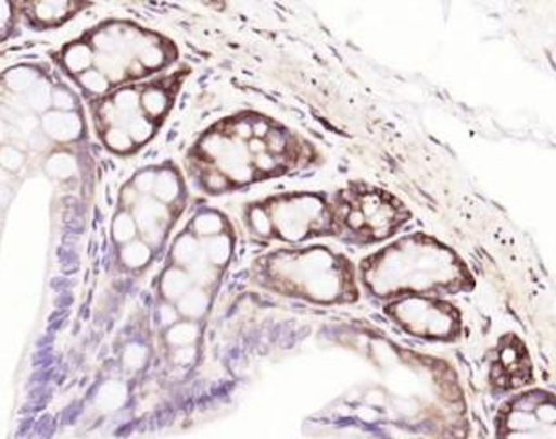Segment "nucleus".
I'll list each match as a JSON object with an SVG mask.
<instances>
[{
  "label": "nucleus",
  "instance_id": "obj_1",
  "mask_svg": "<svg viewBox=\"0 0 556 439\" xmlns=\"http://www.w3.org/2000/svg\"><path fill=\"white\" fill-rule=\"evenodd\" d=\"M317 158L301 134L258 112H242L208 128L189 165L203 191L220 195L299 173Z\"/></svg>",
  "mask_w": 556,
  "mask_h": 439
},
{
  "label": "nucleus",
  "instance_id": "obj_2",
  "mask_svg": "<svg viewBox=\"0 0 556 439\" xmlns=\"http://www.w3.org/2000/svg\"><path fill=\"white\" fill-rule=\"evenodd\" d=\"M357 278L361 289L384 302L403 296H459L475 289L464 259L425 233L384 242L361 261Z\"/></svg>",
  "mask_w": 556,
  "mask_h": 439
},
{
  "label": "nucleus",
  "instance_id": "obj_3",
  "mask_svg": "<svg viewBox=\"0 0 556 439\" xmlns=\"http://www.w3.org/2000/svg\"><path fill=\"white\" fill-rule=\"evenodd\" d=\"M174 55L173 42L151 29L106 23L93 32L90 41L64 48L63 64L87 92L104 96L114 85L167 68Z\"/></svg>",
  "mask_w": 556,
  "mask_h": 439
},
{
  "label": "nucleus",
  "instance_id": "obj_4",
  "mask_svg": "<svg viewBox=\"0 0 556 439\" xmlns=\"http://www.w3.org/2000/svg\"><path fill=\"white\" fill-rule=\"evenodd\" d=\"M255 283L275 296L336 306L355 304L361 284L354 262L328 246H280L255 262Z\"/></svg>",
  "mask_w": 556,
  "mask_h": 439
},
{
  "label": "nucleus",
  "instance_id": "obj_5",
  "mask_svg": "<svg viewBox=\"0 0 556 439\" xmlns=\"http://www.w3.org/2000/svg\"><path fill=\"white\" fill-rule=\"evenodd\" d=\"M245 226L262 243L301 246L317 238H336L328 195L280 192L248 203Z\"/></svg>",
  "mask_w": 556,
  "mask_h": 439
},
{
  "label": "nucleus",
  "instance_id": "obj_6",
  "mask_svg": "<svg viewBox=\"0 0 556 439\" xmlns=\"http://www.w3.org/2000/svg\"><path fill=\"white\" fill-rule=\"evenodd\" d=\"M178 87L180 77L168 76L141 88H119L112 99L99 106L98 120L104 127L106 147L128 154L149 143L173 106Z\"/></svg>",
  "mask_w": 556,
  "mask_h": 439
},
{
  "label": "nucleus",
  "instance_id": "obj_7",
  "mask_svg": "<svg viewBox=\"0 0 556 439\" xmlns=\"http://www.w3.org/2000/svg\"><path fill=\"white\" fill-rule=\"evenodd\" d=\"M330 202L336 238L361 248L389 242L412 220L400 198L365 181L348 184Z\"/></svg>",
  "mask_w": 556,
  "mask_h": 439
},
{
  "label": "nucleus",
  "instance_id": "obj_8",
  "mask_svg": "<svg viewBox=\"0 0 556 439\" xmlns=\"http://www.w3.org/2000/svg\"><path fill=\"white\" fill-rule=\"evenodd\" d=\"M382 312L405 334L424 341H458L465 329L464 313L443 296L395 297Z\"/></svg>",
  "mask_w": 556,
  "mask_h": 439
},
{
  "label": "nucleus",
  "instance_id": "obj_9",
  "mask_svg": "<svg viewBox=\"0 0 556 439\" xmlns=\"http://www.w3.org/2000/svg\"><path fill=\"white\" fill-rule=\"evenodd\" d=\"M555 423L553 393L536 388L505 401L496 416V434L502 438H553Z\"/></svg>",
  "mask_w": 556,
  "mask_h": 439
},
{
  "label": "nucleus",
  "instance_id": "obj_10",
  "mask_svg": "<svg viewBox=\"0 0 556 439\" xmlns=\"http://www.w3.org/2000/svg\"><path fill=\"white\" fill-rule=\"evenodd\" d=\"M528 379H531L528 350L513 336L500 350L498 359L493 364L491 382L500 390H518L526 382H531Z\"/></svg>",
  "mask_w": 556,
  "mask_h": 439
},
{
  "label": "nucleus",
  "instance_id": "obj_11",
  "mask_svg": "<svg viewBox=\"0 0 556 439\" xmlns=\"http://www.w3.org/2000/svg\"><path fill=\"white\" fill-rule=\"evenodd\" d=\"M85 0H17V7L24 10L26 17L31 18L37 26L50 28L74 17L79 12Z\"/></svg>",
  "mask_w": 556,
  "mask_h": 439
},
{
  "label": "nucleus",
  "instance_id": "obj_12",
  "mask_svg": "<svg viewBox=\"0 0 556 439\" xmlns=\"http://www.w3.org/2000/svg\"><path fill=\"white\" fill-rule=\"evenodd\" d=\"M42 127H45L48 138L61 141V143L81 138V117L77 116L74 110L58 109L55 112H50L42 120Z\"/></svg>",
  "mask_w": 556,
  "mask_h": 439
},
{
  "label": "nucleus",
  "instance_id": "obj_13",
  "mask_svg": "<svg viewBox=\"0 0 556 439\" xmlns=\"http://www.w3.org/2000/svg\"><path fill=\"white\" fill-rule=\"evenodd\" d=\"M208 306V299L203 291L200 289H192V291H186L180 297V313L187 315V317H202L205 310Z\"/></svg>",
  "mask_w": 556,
  "mask_h": 439
},
{
  "label": "nucleus",
  "instance_id": "obj_14",
  "mask_svg": "<svg viewBox=\"0 0 556 439\" xmlns=\"http://www.w3.org/2000/svg\"><path fill=\"white\" fill-rule=\"evenodd\" d=\"M189 283L191 280L181 269H170L165 275V278H163V293L168 299H180L186 293L187 288H189Z\"/></svg>",
  "mask_w": 556,
  "mask_h": 439
},
{
  "label": "nucleus",
  "instance_id": "obj_15",
  "mask_svg": "<svg viewBox=\"0 0 556 439\" xmlns=\"http://www.w3.org/2000/svg\"><path fill=\"white\" fill-rule=\"evenodd\" d=\"M149 261H151V248L146 243L132 242L123 249V262L128 267L146 266Z\"/></svg>",
  "mask_w": 556,
  "mask_h": 439
},
{
  "label": "nucleus",
  "instance_id": "obj_16",
  "mask_svg": "<svg viewBox=\"0 0 556 439\" xmlns=\"http://www.w3.org/2000/svg\"><path fill=\"white\" fill-rule=\"evenodd\" d=\"M48 173L55 176V178H70V176H74L77 173L76 160L72 156H66V154H58L48 163Z\"/></svg>",
  "mask_w": 556,
  "mask_h": 439
},
{
  "label": "nucleus",
  "instance_id": "obj_17",
  "mask_svg": "<svg viewBox=\"0 0 556 439\" xmlns=\"http://www.w3.org/2000/svg\"><path fill=\"white\" fill-rule=\"evenodd\" d=\"M17 18V0H0V39L13 28Z\"/></svg>",
  "mask_w": 556,
  "mask_h": 439
},
{
  "label": "nucleus",
  "instance_id": "obj_18",
  "mask_svg": "<svg viewBox=\"0 0 556 439\" xmlns=\"http://www.w3.org/2000/svg\"><path fill=\"white\" fill-rule=\"evenodd\" d=\"M136 235V224H134L132 216H128L127 213H122L114 220V237L117 242H128L132 240Z\"/></svg>",
  "mask_w": 556,
  "mask_h": 439
},
{
  "label": "nucleus",
  "instance_id": "obj_19",
  "mask_svg": "<svg viewBox=\"0 0 556 439\" xmlns=\"http://www.w3.org/2000/svg\"><path fill=\"white\" fill-rule=\"evenodd\" d=\"M123 396L125 393H123L119 385H116V382L106 385L99 393V405L104 406V409H116L117 405H122Z\"/></svg>",
  "mask_w": 556,
  "mask_h": 439
},
{
  "label": "nucleus",
  "instance_id": "obj_20",
  "mask_svg": "<svg viewBox=\"0 0 556 439\" xmlns=\"http://www.w3.org/2000/svg\"><path fill=\"white\" fill-rule=\"evenodd\" d=\"M194 337H197V328L192 324H178V326L170 329L168 341L178 344V347H184V344H191Z\"/></svg>",
  "mask_w": 556,
  "mask_h": 439
},
{
  "label": "nucleus",
  "instance_id": "obj_21",
  "mask_svg": "<svg viewBox=\"0 0 556 439\" xmlns=\"http://www.w3.org/2000/svg\"><path fill=\"white\" fill-rule=\"evenodd\" d=\"M123 359H125L128 368H139V364L143 363V359H146V350L138 347V344H132V347L127 348Z\"/></svg>",
  "mask_w": 556,
  "mask_h": 439
}]
</instances>
